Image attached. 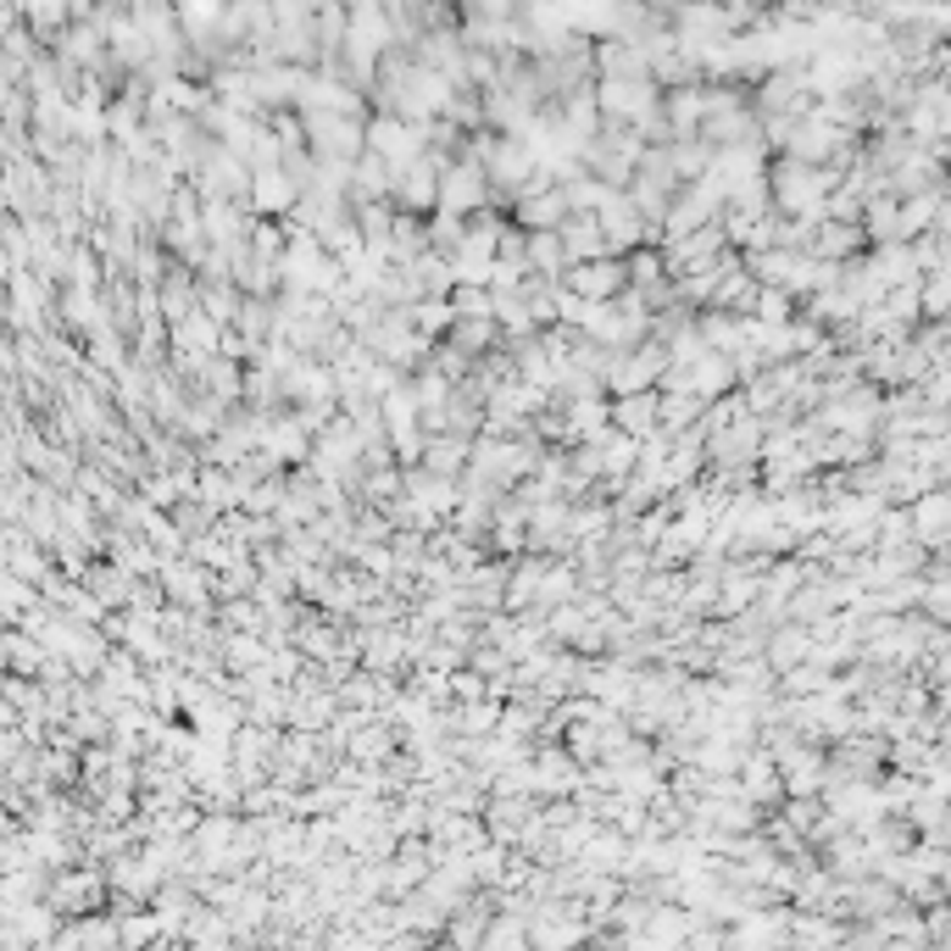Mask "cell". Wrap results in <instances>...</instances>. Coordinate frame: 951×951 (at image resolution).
<instances>
[{
	"label": "cell",
	"mask_w": 951,
	"mask_h": 951,
	"mask_svg": "<svg viewBox=\"0 0 951 951\" xmlns=\"http://www.w3.org/2000/svg\"><path fill=\"white\" fill-rule=\"evenodd\" d=\"M624 278H629V267H617V262H585V267H574L567 273V290H574L579 301H606V296H617L624 290Z\"/></svg>",
	"instance_id": "2"
},
{
	"label": "cell",
	"mask_w": 951,
	"mask_h": 951,
	"mask_svg": "<svg viewBox=\"0 0 951 951\" xmlns=\"http://www.w3.org/2000/svg\"><path fill=\"white\" fill-rule=\"evenodd\" d=\"M656 396H624V406H617V423H624L629 435H646L651 423H656Z\"/></svg>",
	"instance_id": "7"
},
{
	"label": "cell",
	"mask_w": 951,
	"mask_h": 951,
	"mask_svg": "<svg viewBox=\"0 0 951 951\" xmlns=\"http://www.w3.org/2000/svg\"><path fill=\"white\" fill-rule=\"evenodd\" d=\"M290 196H296V184L284 178L278 167H262V173H256V201H262V207H290Z\"/></svg>",
	"instance_id": "8"
},
{
	"label": "cell",
	"mask_w": 951,
	"mask_h": 951,
	"mask_svg": "<svg viewBox=\"0 0 951 951\" xmlns=\"http://www.w3.org/2000/svg\"><path fill=\"white\" fill-rule=\"evenodd\" d=\"M367 139H373V157H385L390 167H396V157H417V146H423V139L406 123H396V117H378Z\"/></svg>",
	"instance_id": "3"
},
{
	"label": "cell",
	"mask_w": 951,
	"mask_h": 951,
	"mask_svg": "<svg viewBox=\"0 0 951 951\" xmlns=\"http://www.w3.org/2000/svg\"><path fill=\"white\" fill-rule=\"evenodd\" d=\"M562 246H567V256H596L606 246V228L596 217H567L562 223Z\"/></svg>",
	"instance_id": "4"
},
{
	"label": "cell",
	"mask_w": 951,
	"mask_h": 951,
	"mask_svg": "<svg viewBox=\"0 0 951 951\" xmlns=\"http://www.w3.org/2000/svg\"><path fill=\"white\" fill-rule=\"evenodd\" d=\"M529 262H540V273H556V267L567 262L562 228H540V234H529Z\"/></svg>",
	"instance_id": "6"
},
{
	"label": "cell",
	"mask_w": 951,
	"mask_h": 951,
	"mask_svg": "<svg viewBox=\"0 0 951 951\" xmlns=\"http://www.w3.org/2000/svg\"><path fill=\"white\" fill-rule=\"evenodd\" d=\"M485 196H490V184H485V167H479V162H456V167L440 178V212L479 207Z\"/></svg>",
	"instance_id": "1"
},
{
	"label": "cell",
	"mask_w": 951,
	"mask_h": 951,
	"mask_svg": "<svg viewBox=\"0 0 951 951\" xmlns=\"http://www.w3.org/2000/svg\"><path fill=\"white\" fill-rule=\"evenodd\" d=\"M396 196H401V207H429V201H440V184H435L429 167H406L401 184H396Z\"/></svg>",
	"instance_id": "5"
}]
</instances>
